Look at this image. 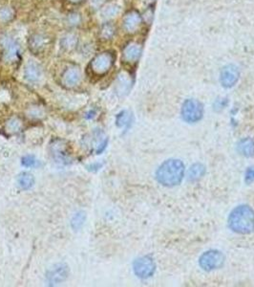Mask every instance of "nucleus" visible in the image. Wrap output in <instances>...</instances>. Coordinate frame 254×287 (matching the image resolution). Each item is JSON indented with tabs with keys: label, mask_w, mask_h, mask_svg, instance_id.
I'll return each mask as SVG.
<instances>
[{
	"label": "nucleus",
	"mask_w": 254,
	"mask_h": 287,
	"mask_svg": "<svg viewBox=\"0 0 254 287\" xmlns=\"http://www.w3.org/2000/svg\"><path fill=\"white\" fill-rule=\"evenodd\" d=\"M142 52V47L139 43H130L123 50V60L127 63H135L139 61Z\"/></svg>",
	"instance_id": "nucleus-15"
},
{
	"label": "nucleus",
	"mask_w": 254,
	"mask_h": 287,
	"mask_svg": "<svg viewBox=\"0 0 254 287\" xmlns=\"http://www.w3.org/2000/svg\"><path fill=\"white\" fill-rule=\"evenodd\" d=\"M42 69L40 65L33 61H30L24 68V78L29 82H37L41 79Z\"/></svg>",
	"instance_id": "nucleus-12"
},
{
	"label": "nucleus",
	"mask_w": 254,
	"mask_h": 287,
	"mask_svg": "<svg viewBox=\"0 0 254 287\" xmlns=\"http://www.w3.org/2000/svg\"><path fill=\"white\" fill-rule=\"evenodd\" d=\"M229 226L237 234L247 235L254 230V211L248 205L236 207L229 216Z\"/></svg>",
	"instance_id": "nucleus-2"
},
{
	"label": "nucleus",
	"mask_w": 254,
	"mask_h": 287,
	"mask_svg": "<svg viewBox=\"0 0 254 287\" xmlns=\"http://www.w3.org/2000/svg\"><path fill=\"white\" fill-rule=\"evenodd\" d=\"M132 123V115L126 110L121 111L117 115L116 123L118 127H128Z\"/></svg>",
	"instance_id": "nucleus-21"
},
{
	"label": "nucleus",
	"mask_w": 254,
	"mask_h": 287,
	"mask_svg": "<svg viewBox=\"0 0 254 287\" xmlns=\"http://www.w3.org/2000/svg\"><path fill=\"white\" fill-rule=\"evenodd\" d=\"M78 45V37L74 34L65 35L60 41V46L65 51H71Z\"/></svg>",
	"instance_id": "nucleus-20"
},
{
	"label": "nucleus",
	"mask_w": 254,
	"mask_h": 287,
	"mask_svg": "<svg viewBox=\"0 0 254 287\" xmlns=\"http://www.w3.org/2000/svg\"><path fill=\"white\" fill-rule=\"evenodd\" d=\"M66 21H67V24L71 27H76V26H78V24L80 23L81 17L78 13H72L67 17Z\"/></svg>",
	"instance_id": "nucleus-27"
},
{
	"label": "nucleus",
	"mask_w": 254,
	"mask_h": 287,
	"mask_svg": "<svg viewBox=\"0 0 254 287\" xmlns=\"http://www.w3.org/2000/svg\"><path fill=\"white\" fill-rule=\"evenodd\" d=\"M237 151L245 157L254 156V140L252 138H244L237 144Z\"/></svg>",
	"instance_id": "nucleus-16"
},
{
	"label": "nucleus",
	"mask_w": 254,
	"mask_h": 287,
	"mask_svg": "<svg viewBox=\"0 0 254 287\" xmlns=\"http://www.w3.org/2000/svg\"><path fill=\"white\" fill-rule=\"evenodd\" d=\"M18 183L21 190H30L35 184V177L30 172H23L19 176Z\"/></svg>",
	"instance_id": "nucleus-18"
},
{
	"label": "nucleus",
	"mask_w": 254,
	"mask_h": 287,
	"mask_svg": "<svg viewBox=\"0 0 254 287\" xmlns=\"http://www.w3.org/2000/svg\"><path fill=\"white\" fill-rule=\"evenodd\" d=\"M206 173V167L202 164H194L189 167L187 172V178L191 182H195L200 180Z\"/></svg>",
	"instance_id": "nucleus-17"
},
{
	"label": "nucleus",
	"mask_w": 254,
	"mask_h": 287,
	"mask_svg": "<svg viewBox=\"0 0 254 287\" xmlns=\"http://www.w3.org/2000/svg\"><path fill=\"white\" fill-rule=\"evenodd\" d=\"M115 58L111 52H103L97 55L90 63V70L95 76H103L111 69Z\"/></svg>",
	"instance_id": "nucleus-3"
},
{
	"label": "nucleus",
	"mask_w": 254,
	"mask_h": 287,
	"mask_svg": "<svg viewBox=\"0 0 254 287\" xmlns=\"http://www.w3.org/2000/svg\"><path fill=\"white\" fill-rule=\"evenodd\" d=\"M245 181L247 184H251L254 181V167H249L246 171Z\"/></svg>",
	"instance_id": "nucleus-29"
},
{
	"label": "nucleus",
	"mask_w": 254,
	"mask_h": 287,
	"mask_svg": "<svg viewBox=\"0 0 254 287\" xmlns=\"http://www.w3.org/2000/svg\"><path fill=\"white\" fill-rule=\"evenodd\" d=\"M203 104L194 99H188L183 103L182 117L187 123H196L203 118Z\"/></svg>",
	"instance_id": "nucleus-4"
},
{
	"label": "nucleus",
	"mask_w": 254,
	"mask_h": 287,
	"mask_svg": "<svg viewBox=\"0 0 254 287\" xmlns=\"http://www.w3.org/2000/svg\"><path fill=\"white\" fill-rule=\"evenodd\" d=\"M133 270L137 277L148 279L155 273L156 265L150 257H141L134 262Z\"/></svg>",
	"instance_id": "nucleus-6"
},
{
	"label": "nucleus",
	"mask_w": 254,
	"mask_h": 287,
	"mask_svg": "<svg viewBox=\"0 0 254 287\" xmlns=\"http://www.w3.org/2000/svg\"><path fill=\"white\" fill-rule=\"evenodd\" d=\"M51 151L57 162L61 164H68L71 162L68 145L64 141L59 139L54 140L51 144Z\"/></svg>",
	"instance_id": "nucleus-8"
},
{
	"label": "nucleus",
	"mask_w": 254,
	"mask_h": 287,
	"mask_svg": "<svg viewBox=\"0 0 254 287\" xmlns=\"http://www.w3.org/2000/svg\"><path fill=\"white\" fill-rule=\"evenodd\" d=\"M106 146H107V140H104L102 143L99 144V145L98 146V148L96 150L97 154H100L106 148Z\"/></svg>",
	"instance_id": "nucleus-31"
},
{
	"label": "nucleus",
	"mask_w": 254,
	"mask_h": 287,
	"mask_svg": "<svg viewBox=\"0 0 254 287\" xmlns=\"http://www.w3.org/2000/svg\"><path fill=\"white\" fill-rule=\"evenodd\" d=\"M48 42H49V40L44 35L35 34V35L31 36V38L29 39L28 45H29V49L33 53L39 54L45 49V47L48 45Z\"/></svg>",
	"instance_id": "nucleus-14"
},
{
	"label": "nucleus",
	"mask_w": 254,
	"mask_h": 287,
	"mask_svg": "<svg viewBox=\"0 0 254 287\" xmlns=\"http://www.w3.org/2000/svg\"><path fill=\"white\" fill-rule=\"evenodd\" d=\"M101 167H102L101 163H93L91 165L87 166L86 168L90 171H98L99 168H101Z\"/></svg>",
	"instance_id": "nucleus-30"
},
{
	"label": "nucleus",
	"mask_w": 254,
	"mask_h": 287,
	"mask_svg": "<svg viewBox=\"0 0 254 287\" xmlns=\"http://www.w3.org/2000/svg\"><path fill=\"white\" fill-rule=\"evenodd\" d=\"M81 81V73L80 70L76 67H70L63 72L61 76V83L67 87V88H73L79 84Z\"/></svg>",
	"instance_id": "nucleus-10"
},
{
	"label": "nucleus",
	"mask_w": 254,
	"mask_h": 287,
	"mask_svg": "<svg viewBox=\"0 0 254 287\" xmlns=\"http://www.w3.org/2000/svg\"><path fill=\"white\" fill-rule=\"evenodd\" d=\"M141 23V17L137 11H130L126 14L123 20V28L128 33H133L138 30Z\"/></svg>",
	"instance_id": "nucleus-13"
},
{
	"label": "nucleus",
	"mask_w": 254,
	"mask_h": 287,
	"mask_svg": "<svg viewBox=\"0 0 254 287\" xmlns=\"http://www.w3.org/2000/svg\"><path fill=\"white\" fill-rule=\"evenodd\" d=\"M97 115V111L96 109H92V110H89L86 114H85V119L92 120L93 118H95Z\"/></svg>",
	"instance_id": "nucleus-32"
},
{
	"label": "nucleus",
	"mask_w": 254,
	"mask_h": 287,
	"mask_svg": "<svg viewBox=\"0 0 254 287\" xmlns=\"http://www.w3.org/2000/svg\"><path fill=\"white\" fill-rule=\"evenodd\" d=\"M44 115H45L44 109L39 105H32L31 107H29L27 111V116L31 119H40V118H43Z\"/></svg>",
	"instance_id": "nucleus-24"
},
{
	"label": "nucleus",
	"mask_w": 254,
	"mask_h": 287,
	"mask_svg": "<svg viewBox=\"0 0 254 287\" xmlns=\"http://www.w3.org/2000/svg\"><path fill=\"white\" fill-rule=\"evenodd\" d=\"M185 176V166L181 160L169 159L163 162L156 172V178L165 187L179 185Z\"/></svg>",
	"instance_id": "nucleus-1"
},
{
	"label": "nucleus",
	"mask_w": 254,
	"mask_h": 287,
	"mask_svg": "<svg viewBox=\"0 0 254 287\" xmlns=\"http://www.w3.org/2000/svg\"><path fill=\"white\" fill-rule=\"evenodd\" d=\"M15 10L9 6H3L0 8V22L8 23L15 19Z\"/></svg>",
	"instance_id": "nucleus-22"
},
{
	"label": "nucleus",
	"mask_w": 254,
	"mask_h": 287,
	"mask_svg": "<svg viewBox=\"0 0 254 287\" xmlns=\"http://www.w3.org/2000/svg\"><path fill=\"white\" fill-rule=\"evenodd\" d=\"M239 77H240V73L235 65L233 64L227 65L221 71V75H220L221 84L226 88H231L237 83Z\"/></svg>",
	"instance_id": "nucleus-9"
},
{
	"label": "nucleus",
	"mask_w": 254,
	"mask_h": 287,
	"mask_svg": "<svg viewBox=\"0 0 254 287\" xmlns=\"http://www.w3.org/2000/svg\"><path fill=\"white\" fill-rule=\"evenodd\" d=\"M22 166L26 167H33L37 165V160L32 155H26L21 159Z\"/></svg>",
	"instance_id": "nucleus-28"
},
{
	"label": "nucleus",
	"mask_w": 254,
	"mask_h": 287,
	"mask_svg": "<svg viewBox=\"0 0 254 287\" xmlns=\"http://www.w3.org/2000/svg\"><path fill=\"white\" fill-rule=\"evenodd\" d=\"M6 131L11 134H16L20 132L22 128V121L19 117H12L11 119L8 120L5 125Z\"/></svg>",
	"instance_id": "nucleus-19"
},
{
	"label": "nucleus",
	"mask_w": 254,
	"mask_h": 287,
	"mask_svg": "<svg viewBox=\"0 0 254 287\" xmlns=\"http://www.w3.org/2000/svg\"><path fill=\"white\" fill-rule=\"evenodd\" d=\"M118 7L116 5H108L105 8L102 9L101 11V16L105 19H110L115 17L116 15L118 13Z\"/></svg>",
	"instance_id": "nucleus-26"
},
{
	"label": "nucleus",
	"mask_w": 254,
	"mask_h": 287,
	"mask_svg": "<svg viewBox=\"0 0 254 287\" xmlns=\"http://www.w3.org/2000/svg\"><path fill=\"white\" fill-rule=\"evenodd\" d=\"M85 221V215L82 212H78L73 216L71 220V225L74 230H78L82 227L83 223Z\"/></svg>",
	"instance_id": "nucleus-25"
},
{
	"label": "nucleus",
	"mask_w": 254,
	"mask_h": 287,
	"mask_svg": "<svg viewBox=\"0 0 254 287\" xmlns=\"http://www.w3.org/2000/svg\"><path fill=\"white\" fill-rule=\"evenodd\" d=\"M225 263V256L217 250H210L205 252L200 260L199 264L202 269L206 271H212L221 268Z\"/></svg>",
	"instance_id": "nucleus-5"
},
{
	"label": "nucleus",
	"mask_w": 254,
	"mask_h": 287,
	"mask_svg": "<svg viewBox=\"0 0 254 287\" xmlns=\"http://www.w3.org/2000/svg\"><path fill=\"white\" fill-rule=\"evenodd\" d=\"M67 274L68 272H67L66 266L62 264H59L49 271L47 276L48 282L50 283V285H54V286L59 285L66 279Z\"/></svg>",
	"instance_id": "nucleus-11"
},
{
	"label": "nucleus",
	"mask_w": 254,
	"mask_h": 287,
	"mask_svg": "<svg viewBox=\"0 0 254 287\" xmlns=\"http://www.w3.org/2000/svg\"><path fill=\"white\" fill-rule=\"evenodd\" d=\"M3 47V59L6 62L12 63L17 62L20 54V44L10 36H5L1 40Z\"/></svg>",
	"instance_id": "nucleus-7"
},
{
	"label": "nucleus",
	"mask_w": 254,
	"mask_h": 287,
	"mask_svg": "<svg viewBox=\"0 0 254 287\" xmlns=\"http://www.w3.org/2000/svg\"><path fill=\"white\" fill-rule=\"evenodd\" d=\"M116 28L112 23H105L100 29L99 36L104 41H109L115 36Z\"/></svg>",
	"instance_id": "nucleus-23"
},
{
	"label": "nucleus",
	"mask_w": 254,
	"mask_h": 287,
	"mask_svg": "<svg viewBox=\"0 0 254 287\" xmlns=\"http://www.w3.org/2000/svg\"><path fill=\"white\" fill-rule=\"evenodd\" d=\"M69 2L71 3H74V4H77V3H79V2H81L82 0H68Z\"/></svg>",
	"instance_id": "nucleus-33"
}]
</instances>
